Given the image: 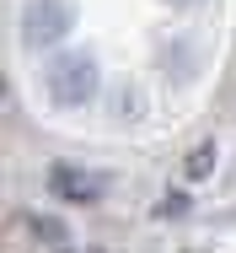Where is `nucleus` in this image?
Wrapping results in <instances>:
<instances>
[{
  "mask_svg": "<svg viewBox=\"0 0 236 253\" xmlns=\"http://www.w3.org/2000/svg\"><path fill=\"white\" fill-rule=\"evenodd\" d=\"M43 86H48V102H59V108H86L102 92V70L92 54H54L43 70Z\"/></svg>",
  "mask_w": 236,
  "mask_h": 253,
  "instance_id": "1",
  "label": "nucleus"
},
{
  "mask_svg": "<svg viewBox=\"0 0 236 253\" xmlns=\"http://www.w3.org/2000/svg\"><path fill=\"white\" fill-rule=\"evenodd\" d=\"M75 33V0H27L22 5V43L38 54Z\"/></svg>",
  "mask_w": 236,
  "mask_h": 253,
  "instance_id": "2",
  "label": "nucleus"
},
{
  "mask_svg": "<svg viewBox=\"0 0 236 253\" xmlns=\"http://www.w3.org/2000/svg\"><path fill=\"white\" fill-rule=\"evenodd\" d=\"M48 189H54L59 205H92V200H102L107 183L97 172H86V167H75V162H54L48 167Z\"/></svg>",
  "mask_w": 236,
  "mask_h": 253,
  "instance_id": "3",
  "label": "nucleus"
},
{
  "mask_svg": "<svg viewBox=\"0 0 236 253\" xmlns=\"http://www.w3.org/2000/svg\"><path fill=\"white\" fill-rule=\"evenodd\" d=\"M209 172H215V146L204 140V146H193V151H188V178L199 183V178H209Z\"/></svg>",
  "mask_w": 236,
  "mask_h": 253,
  "instance_id": "4",
  "label": "nucleus"
},
{
  "mask_svg": "<svg viewBox=\"0 0 236 253\" xmlns=\"http://www.w3.org/2000/svg\"><path fill=\"white\" fill-rule=\"evenodd\" d=\"M172 5H193V0H172Z\"/></svg>",
  "mask_w": 236,
  "mask_h": 253,
  "instance_id": "5",
  "label": "nucleus"
}]
</instances>
